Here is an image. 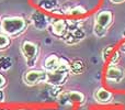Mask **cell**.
<instances>
[{"instance_id": "6da1fadb", "label": "cell", "mask_w": 125, "mask_h": 110, "mask_svg": "<svg viewBox=\"0 0 125 110\" xmlns=\"http://www.w3.org/2000/svg\"><path fill=\"white\" fill-rule=\"evenodd\" d=\"M29 28V21L20 15H8L0 19V31L10 37H18Z\"/></svg>"}, {"instance_id": "7a4b0ae2", "label": "cell", "mask_w": 125, "mask_h": 110, "mask_svg": "<svg viewBox=\"0 0 125 110\" xmlns=\"http://www.w3.org/2000/svg\"><path fill=\"white\" fill-rule=\"evenodd\" d=\"M69 73H70V69H69L68 63L66 61L62 60L58 68H56L53 72H47L46 83H48L52 86H62L67 82Z\"/></svg>"}, {"instance_id": "3957f363", "label": "cell", "mask_w": 125, "mask_h": 110, "mask_svg": "<svg viewBox=\"0 0 125 110\" xmlns=\"http://www.w3.org/2000/svg\"><path fill=\"white\" fill-rule=\"evenodd\" d=\"M21 53H22V55H23L24 60H25L28 67L33 68V67L36 65L39 56H40L39 45L32 41L25 40V41H23V43L21 44Z\"/></svg>"}, {"instance_id": "277c9868", "label": "cell", "mask_w": 125, "mask_h": 110, "mask_svg": "<svg viewBox=\"0 0 125 110\" xmlns=\"http://www.w3.org/2000/svg\"><path fill=\"white\" fill-rule=\"evenodd\" d=\"M112 13L108 10H103L99 12L95 17L94 26H93V33L98 37H105V33L112 22Z\"/></svg>"}, {"instance_id": "5b68a950", "label": "cell", "mask_w": 125, "mask_h": 110, "mask_svg": "<svg viewBox=\"0 0 125 110\" xmlns=\"http://www.w3.org/2000/svg\"><path fill=\"white\" fill-rule=\"evenodd\" d=\"M47 72L44 69H32L28 71L23 76V82L28 86H35L41 83H46Z\"/></svg>"}, {"instance_id": "8992f818", "label": "cell", "mask_w": 125, "mask_h": 110, "mask_svg": "<svg viewBox=\"0 0 125 110\" xmlns=\"http://www.w3.org/2000/svg\"><path fill=\"white\" fill-rule=\"evenodd\" d=\"M31 23L34 25L35 29L37 30H45L50 26V20L44 13L40 12L39 10L33 11L30 18Z\"/></svg>"}, {"instance_id": "52a82bcc", "label": "cell", "mask_w": 125, "mask_h": 110, "mask_svg": "<svg viewBox=\"0 0 125 110\" xmlns=\"http://www.w3.org/2000/svg\"><path fill=\"white\" fill-rule=\"evenodd\" d=\"M50 30L55 37H65L68 33V25L67 22L62 19H57L50 24Z\"/></svg>"}, {"instance_id": "ba28073f", "label": "cell", "mask_w": 125, "mask_h": 110, "mask_svg": "<svg viewBox=\"0 0 125 110\" xmlns=\"http://www.w3.org/2000/svg\"><path fill=\"white\" fill-rule=\"evenodd\" d=\"M105 78H106V80L110 83L119 84V83H121L122 79L124 78V72L122 68H119V67H116V66L110 65L109 68L106 69Z\"/></svg>"}, {"instance_id": "9c48e42d", "label": "cell", "mask_w": 125, "mask_h": 110, "mask_svg": "<svg viewBox=\"0 0 125 110\" xmlns=\"http://www.w3.org/2000/svg\"><path fill=\"white\" fill-rule=\"evenodd\" d=\"M94 99L98 104H109L113 99V95L111 91H109L105 88H98L94 93Z\"/></svg>"}, {"instance_id": "30bf717a", "label": "cell", "mask_w": 125, "mask_h": 110, "mask_svg": "<svg viewBox=\"0 0 125 110\" xmlns=\"http://www.w3.org/2000/svg\"><path fill=\"white\" fill-rule=\"evenodd\" d=\"M62 60L56 56L55 54H52L44 60L43 62V69L46 72H53L56 68H58V66L61 65Z\"/></svg>"}, {"instance_id": "8fae6325", "label": "cell", "mask_w": 125, "mask_h": 110, "mask_svg": "<svg viewBox=\"0 0 125 110\" xmlns=\"http://www.w3.org/2000/svg\"><path fill=\"white\" fill-rule=\"evenodd\" d=\"M62 98L65 99V104H67V101L71 102H77V104H82L84 100V96L83 94L79 93V91H69L66 93L65 95L61 96Z\"/></svg>"}, {"instance_id": "7c38bea8", "label": "cell", "mask_w": 125, "mask_h": 110, "mask_svg": "<svg viewBox=\"0 0 125 110\" xmlns=\"http://www.w3.org/2000/svg\"><path fill=\"white\" fill-rule=\"evenodd\" d=\"M70 73L73 74H81L84 71V64L81 60H73L70 63H68Z\"/></svg>"}, {"instance_id": "4fadbf2b", "label": "cell", "mask_w": 125, "mask_h": 110, "mask_svg": "<svg viewBox=\"0 0 125 110\" xmlns=\"http://www.w3.org/2000/svg\"><path fill=\"white\" fill-rule=\"evenodd\" d=\"M39 6L42 9H44L46 11H50V12H56L55 9L58 8V3H57L56 0H41Z\"/></svg>"}, {"instance_id": "5bb4252c", "label": "cell", "mask_w": 125, "mask_h": 110, "mask_svg": "<svg viewBox=\"0 0 125 110\" xmlns=\"http://www.w3.org/2000/svg\"><path fill=\"white\" fill-rule=\"evenodd\" d=\"M13 65V61L10 56H0V72H8Z\"/></svg>"}, {"instance_id": "9a60e30c", "label": "cell", "mask_w": 125, "mask_h": 110, "mask_svg": "<svg viewBox=\"0 0 125 110\" xmlns=\"http://www.w3.org/2000/svg\"><path fill=\"white\" fill-rule=\"evenodd\" d=\"M11 45V37L0 32V51H6Z\"/></svg>"}, {"instance_id": "2e32d148", "label": "cell", "mask_w": 125, "mask_h": 110, "mask_svg": "<svg viewBox=\"0 0 125 110\" xmlns=\"http://www.w3.org/2000/svg\"><path fill=\"white\" fill-rule=\"evenodd\" d=\"M66 14L69 15H82L84 13H87V10L81 6H75V7H71L68 11H66Z\"/></svg>"}, {"instance_id": "e0dca14e", "label": "cell", "mask_w": 125, "mask_h": 110, "mask_svg": "<svg viewBox=\"0 0 125 110\" xmlns=\"http://www.w3.org/2000/svg\"><path fill=\"white\" fill-rule=\"evenodd\" d=\"M7 85V79L3 76V74L0 73V89H3L4 86Z\"/></svg>"}, {"instance_id": "ac0fdd59", "label": "cell", "mask_w": 125, "mask_h": 110, "mask_svg": "<svg viewBox=\"0 0 125 110\" xmlns=\"http://www.w3.org/2000/svg\"><path fill=\"white\" fill-rule=\"evenodd\" d=\"M110 52H112V46H108V48H105V50L103 51V53H104L103 60H106V58H108V56L110 55Z\"/></svg>"}, {"instance_id": "d6986e66", "label": "cell", "mask_w": 125, "mask_h": 110, "mask_svg": "<svg viewBox=\"0 0 125 110\" xmlns=\"http://www.w3.org/2000/svg\"><path fill=\"white\" fill-rule=\"evenodd\" d=\"M119 56H120L119 53H115L114 56L112 57V61H111V64L110 65H112V66H115V65H116V63H117V61H119Z\"/></svg>"}, {"instance_id": "ffe728a7", "label": "cell", "mask_w": 125, "mask_h": 110, "mask_svg": "<svg viewBox=\"0 0 125 110\" xmlns=\"http://www.w3.org/2000/svg\"><path fill=\"white\" fill-rule=\"evenodd\" d=\"M3 100H4V94L2 91V89H0V102L3 101Z\"/></svg>"}, {"instance_id": "44dd1931", "label": "cell", "mask_w": 125, "mask_h": 110, "mask_svg": "<svg viewBox=\"0 0 125 110\" xmlns=\"http://www.w3.org/2000/svg\"><path fill=\"white\" fill-rule=\"evenodd\" d=\"M112 3H116V4H119V3H122V2H124L125 0H110Z\"/></svg>"}, {"instance_id": "7402d4cb", "label": "cell", "mask_w": 125, "mask_h": 110, "mask_svg": "<svg viewBox=\"0 0 125 110\" xmlns=\"http://www.w3.org/2000/svg\"><path fill=\"white\" fill-rule=\"evenodd\" d=\"M120 50H121V51H122V52H124V53H125V43H124V44H123V45H122V46H121V49H120Z\"/></svg>"}, {"instance_id": "603a6c76", "label": "cell", "mask_w": 125, "mask_h": 110, "mask_svg": "<svg viewBox=\"0 0 125 110\" xmlns=\"http://www.w3.org/2000/svg\"><path fill=\"white\" fill-rule=\"evenodd\" d=\"M0 32H1V31H0Z\"/></svg>"}]
</instances>
